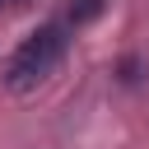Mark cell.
Returning <instances> with one entry per match:
<instances>
[{
    "mask_svg": "<svg viewBox=\"0 0 149 149\" xmlns=\"http://www.w3.org/2000/svg\"><path fill=\"white\" fill-rule=\"evenodd\" d=\"M9 5H19V0H9Z\"/></svg>",
    "mask_w": 149,
    "mask_h": 149,
    "instance_id": "3",
    "label": "cell"
},
{
    "mask_svg": "<svg viewBox=\"0 0 149 149\" xmlns=\"http://www.w3.org/2000/svg\"><path fill=\"white\" fill-rule=\"evenodd\" d=\"M102 9H107V0H74V5H70V28H79V23H93Z\"/></svg>",
    "mask_w": 149,
    "mask_h": 149,
    "instance_id": "2",
    "label": "cell"
},
{
    "mask_svg": "<svg viewBox=\"0 0 149 149\" xmlns=\"http://www.w3.org/2000/svg\"><path fill=\"white\" fill-rule=\"evenodd\" d=\"M0 5H5V0H0Z\"/></svg>",
    "mask_w": 149,
    "mask_h": 149,
    "instance_id": "4",
    "label": "cell"
},
{
    "mask_svg": "<svg viewBox=\"0 0 149 149\" xmlns=\"http://www.w3.org/2000/svg\"><path fill=\"white\" fill-rule=\"evenodd\" d=\"M61 56H65V28H61V23H47V28H37V33L14 51L9 70H5V84H9L14 93L33 88V84H42V79L51 74V65H56Z\"/></svg>",
    "mask_w": 149,
    "mask_h": 149,
    "instance_id": "1",
    "label": "cell"
}]
</instances>
